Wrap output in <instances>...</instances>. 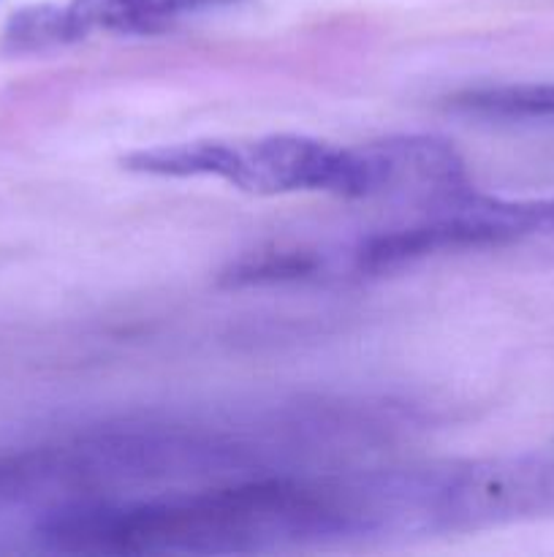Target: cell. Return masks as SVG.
<instances>
[{
    "label": "cell",
    "instance_id": "obj_1",
    "mask_svg": "<svg viewBox=\"0 0 554 557\" xmlns=\"http://www.w3.org/2000/svg\"><path fill=\"white\" fill-rule=\"evenodd\" d=\"M58 553L210 555L364 536L356 479H269L152 504H74L43 517Z\"/></svg>",
    "mask_w": 554,
    "mask_h": 557
},
{
    "label": "cell",
    "instance_id": "obj_2",
    "mask_svg": "<svg viewBox=\"0 0 554 557\" xmlns=\"http://www.w3.org/2000/svg\"><path fill=\"white\" fill-rule=\"evenodd\" d=\"M554 517V457H500L421 471V533H473Z\"/></svg>",
    "mask_w": 554,
    "mask_h": 557
},
{
    "label": "cell",
    "instance_id": "obj_3",
    "mask_svg": "<svg viewBox=\"0 0 554 557\" xmlns=\"http://www.w3.org/2000/svg\"><path fill=\"white\" fill-rule=\"evenodd\" d=\"M541 218L543 201L494 199L470 188L462 196L429 207L421 221L364 239L356 250V267L383 272L443 250L492 248L538 239Z\"/></svg>",
    "mask_w": 554,
    "mask_h": 557
},
{
    "label": "cell",
    "instance_id": "obj_4",
    "mask_svg": "<svg viewBox=\"0 0 554 557\" xmlns=\"http://www.w3.org/2000/svg\"><path fill=\"white\" fill-rule=\"evenodd\" d=\"M351 150V199H416L435 207L470 190L465 161L438 136H389Z\"/></svg>",
    "mask_w": 554,
    "mask_h": 557
},
{
    "label": "cell",
    "instance_id": "obj_5",
    "mask_svg": "<svg viewBox=\"0 0 554 557\" xmlns=\"http://www.w3.org/2000/svg\"><path fill=\"white\" fill-rule=\"evenodd\" d=\"M226 183L261 196L324 190L351 199L353 150L297 134L231 141Z\"/></svg>",
    "mask_w": 554,
    "mask_h": 557
},
{
    "label": "cell",
    "instance_id": "obj_6",
    "mask_svg": "<svg viewBox=\"0 0 554 557\" xmlns=\"http://www.w3.org/2000/svg\"><path fill=\"white\" fill-rule=\"evenodd\" d=\"M215 3L231 0H71L87 30L103 27L112 33H158L177 16Z\"/></svg>",
    "mask_w": 554,
    "mask_h": 557
},
{
    "label": "cell",
    "instance_id": "obj_7",
    "mask_svg": "<svg viewBox=\"0 0 554 557\" xmlns=\"http://www.w3.org/2000/svg\"><path fill=\"white\" fill-rule=\"evenodd\" d=\"M87 25L79 20L74 5L36 3L14 11L5 25V49L16 54L47 52V49L65 47L87 36Z\"/></svg>",
    "mask_w": 554,
    "mask_h": 557
},
{
    "label": "cell",
    "instance_id": "obj_8",
    "mask_svg": "<svg viewBox=\"0 0 554 557\" xmlns=\"http://www.w3.org/2000/svg\"><path fill=\"white\" fill-rule=\"evenodd\" d=\"M320 270V259L307 250H253L242 259L234 261L226 270L223 281L231 286H255V283H280V281H302Z\"/></svg>",
    "mask_w": 554,
    "mask_h": 557
},
{
    "label": "cell",
    "instance_id": "obj_9",
    "mask_svg": "<svg viewBox=\"0 0 554 557\" xmlns=\"http://www.w3.org/2000/svg\"><path fill=\"white\" fill-rule=\"evenodd\" d=\"M538 239L554 243V199H543V223Z\"/></svg>",
    "mask_w": 554,
    "mask_h": 557
}]
</instances>
